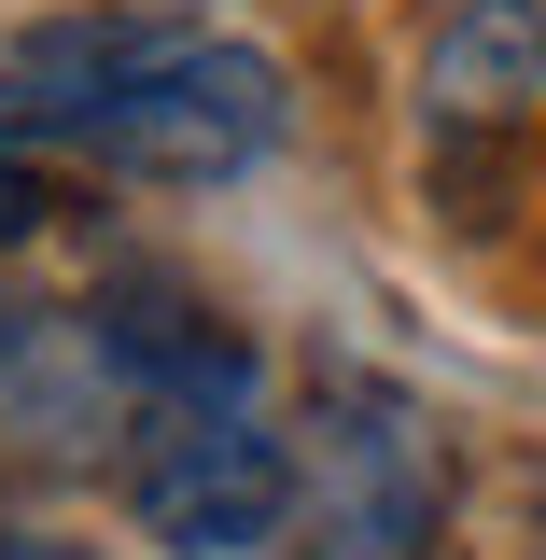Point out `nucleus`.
<instances>
[{
	"mask_svg": "<svg viewBox=\"0 0 546 560\" xmlns=\"http://www.w3.org/2000/svg\"><path fill=\"white\" fill-rule=\"evenodd\" d=\"M449 518V434L393 393V378H323L294 420V560H434Z\"/></svg>",
	"mask_w": 546,
	"mask_h": 560,
	"instance_id": "1",
	"label": "nucleus"
},
{
	"mask_svg": "<svg viewBox=\"0 0 546 560\" xmlns=\"http://www.w3.org/2000/svg\"><path fill=\"white\" fill-rule=\"evenodd\" d=\"M0 560H98V547H70V533H0Z\"/></svg>",
	"mask_w": 546,
	"mask_h": 560,
	"instance_id": "6",
	"label": "nucleus"
},
{
	"mask_svg": "<svg viewBox=\"0 0 546 560\" xmlns=\"http://www.w3.org/2000/svg\"><path fill=\"white\" fill-rule=\"evenodd\" d=\"M546 98V0H449L420 43V127L434 140H519Z\"/></svg>",
	"mask_w": 546,
	"mask_h": 560,
	"instance_id": "4",
	"label": "nucleus"
},
{
	"mask_svg": "<svg viewBox=\"0 0 546 560\" xmlns=\"http://www.w3.org/2000/svg\"><path fill=\"white\" fill-rule=\"evenodd\" d=\"M280 140H294V84H280V57L197 28L183 57H154L140 84H113V98L84 113L70 154L113 168V183H140V197H197V183H253Z\"/></svg>",
	"mask_w": 546,
	"mask_h": 560,
	"instance_id": "2",
	"label": "nucleus"
},
{
	"mask_svg": "<svg viewBox=\"0 0 546 560\" xmlns=\"http://www.w3.org/2000/svg\"><path fill=\"white\" fill-rule=\"evenodd\" d=\"M197 43V14H169V0H98V14H43V28H14L0 43V154H28V140H84V113L140 84L154 57H183Z\"/></svg>",
	"mask_w": 546,
	"mask_h": 560,
	"instance_id": "3",
	"label": "nucleus"
},
{
	"mask_svg": "<svg viewBox=\"0 0 546 560\" xmlns=\"http://www.w3.org/2000/svg\"><path fill=\"white\" fill-rule=\"evenodd\" d=\"M533 547H546V477H533Z\"/></svg>",
	"mask_w": 546,
	"mask_h": 560,
	"instance_id": "7",
	"label": "nucleus"
},
{
	"mask_svg": "<svg viewBox=\"0 0 546 560\" xmlns=\"http://www.w3.org/2000/svg\"><path fill=\"white\" fill-rule=\"evenodd\" d=\"M28 224H43V168H28V154H0V253H14Z\"/></svg>",
	"mask_w": 546,
	"mask_h": 560,
	"instance_id": "5",
	"label": "nucleus"
}]
</instances>
